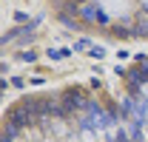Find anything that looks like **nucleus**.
Here are the masks:
<instances>
[{
	"mask_svg": "<svg viewBox=\"0 0 148 142\" xmlns=\"http://www.w3.org/2000/svg\"><path fill=\"white\" fill-rule=\"evenodd\" d=\"M37 117L29 111V108H23V105H17V108H12L9 111V122H14L17 128H23V125H32Z\"/></svg>",
	"mask_w": 148,
	"mask_h": 142,
	"instance_id": "nucleus-1",
	"label": "nucleus"
},
{
	"mask_svg": "<svg viewBox=\"0 0 148 142\" xmlns=\"http://www.w3.org/2000/svg\"><path fill=\"white\" fill-rule=\"evenodd\" d=\"M63 105L69 108V111H74V108H83V105H86V94H83V91H66V100H63Z\"/></svg>",
	"mask_w": 148,
	"mask_h": 142,
	"instance_id": "nucleus-2",
	"label": "nucleus"
},
{
	"mask_svg": "<svg viewBox=\"0 0 148 142\" xmlns=\"http://www.w3.org/2000/svg\"><path fill=\"white\" fill-rule=\"evenodd\" d=\"M80 14H83L86 20H106L103 14H97V12H91V6H83V9H80Z\"/></svg>",
	"mask_w": 148,
	"mask_h": 142,
	"instance_id": "nucleus-3",
	"label": "nucleus"
},
{
	"mask_svg": "<svg viewBox=\"0 0 148 142\" xmlns=\"http://www.w3.org/2000/svg\"><path fill=\"white\" fill-rule=\"evenodd\" d=\"M140 77H143V80H148V60L143 57V54H140Z\"/></svg>",
	"mask_w": 148,
	"mask_h": 142,
	"instance_id": "nucleus-4",
	"label": "nucleus"
},
{
	"mask_svg": "<svg viewBox=\"0 0 148 142\" xmlns=\"http://www.w3.org/2000/svg\"><path fill=\"white\" fill-rule=\"evenodd\" d=\"M20 57H23V60H26V63H32V60H34L37 54H34V51H26V54H20Z\"/></svg>",
	"mask_w": 148,
	"mask_h": 142,
	"instance_id": "nucleus-5",
	"label": "nucleus"
},
{
	"mask_svg": "<svg viewBox=\"0 0 148 142\" xmlns=\"http://www.w3.org/2000/svg\"><path fill=\"white\" fill-rule=\"evenodd\" d=\"M140 34H148V23H140Z\"/></svg>",
	"mask_w": 148,
	"mask_h": 142,
	"instance_id": "nucleus-6",
	"label": "nucleus"
},
{
	"mask_svg": "<svg viewBox=\"0 0 148 142\" xmlns=\"http://www.w3.org/2000/svg\"><path fill=\"white\" fill-rule=\"evenodd\" d=\"M0 142H12V137H9V134H3V137H0Z\"/></svg>",
	"mask_w": 148,
	"mask_h": 142,
	"instance_id": "nucleus-7",
	"label": "nucleus"
}]
</instances>
